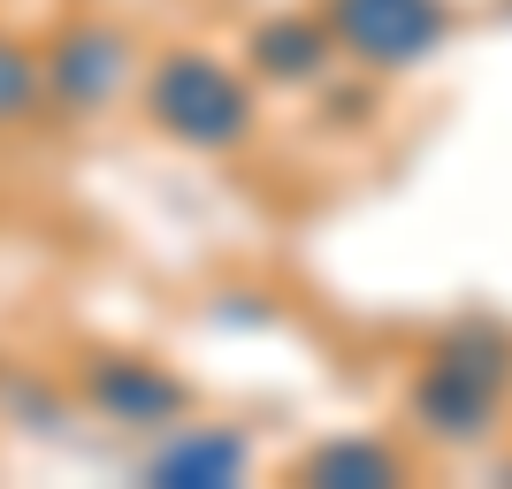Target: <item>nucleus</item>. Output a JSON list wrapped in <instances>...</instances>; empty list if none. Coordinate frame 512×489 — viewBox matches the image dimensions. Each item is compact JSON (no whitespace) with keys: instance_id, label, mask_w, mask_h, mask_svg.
I'll return each mask as SVG.
<instances>
[{"instance_id":"1","label":"nucleus","mask_w":512,"mask_h":489,"mask_svg":"<svg viewBox=\"0 0 512 489\" xmlns=\"http://www.w3.org/2000/svg\"><path fill=\"white\" fill-rule=\"evenodd\" d=\"M146 115L161 138L192 153H230L253 138V85L230 62H214L207 46H176L146 77Z\"/></svg>"},{"instance_id":"2","label":"nucleus","mask_w":512,"mask_h":489,"mask_svg":"<svg viewBox=\"0 0 512 489\" xmlns=\"http://www.w3.org/2000/svg\"><path fill=\"white\" fill-rule=\"evenodd\" d=\"M505 383V360H482V337H444L436 344V360L428 375L413 383V413H421L428 436H444V444H467L474 428H490V398Z\"/></svg>"},{"instance_id":"3","label":"nucleus","mask_w":512,"mask_h":489,"mask_svg":"<svg viewBox=\"0 0 512 489\" xmlns=\"http://www.w3.org/2000/svg\"><path fill=\"white\" fill-rule=\"evenodd\" d=\"M329 39L367 69H413L444 39V0H329Z\"/></svg>"},{"instance_id":"4","label":"nucleus","mask_w":512,"mask_h":489,"mask_svg":"<svg viewBox=\"0 0 512 489\" xmlns=\"http://www.w3.org/2000/svg\"><path fill=\"white\" fill-rule=\"evenodd\" d=\"M77 398L115 428H176L192 413V383H176L169 367L138 360V352H100L77 367Z\"/></svg>"},{"instance_id":"5","label":"nucleus","mask_w":512,"mask_h":489,"mask_svg":"<svg viewBox=\"0 0 512 489\" xmlns=\"http://www.w3.org/2000/svg\"><path fill=\"white\" fill-rule=\"evenodd\" d=\"M123 69H130L123 31L69 23L62 39H54V54H46V92H54V107H69V115H92V107H107L123 92Z\"/></svg>"},{"instance_id":"6","label":"nucleus","mask_w":512,"mask_h":489,"mask_svg":"<svg viewBox=\"0 0 512 489\" xmlns=\"http://www.w3.org/2000/svg\"><path fill=\"white\" fill-rule=\"evenodd\" d=\"M245 436L237 428H176L169 444L146 459V482H161V489H230V482H245Z\"/></svg>"},{"instance_id":"7","label":"nucleus","mask_w":512,"mask_h":489,"mask_svg":"<svg viewBox=\"0 0 512 489\" xmlns=\"http://www.w3.org/2000/svg\"><path fill=\"white\" fill-rule=\"evenodd\" d=\"M329 23H306V16H268L253 23V39H245V69H253L260 85H314L321 62H329Z\"/></svg>"},{"instance_id":"8","label":"nucleus","mask_w":512,"mask_h":489,"mask_svg":"<svg viewBox=\"0 0 512 489\" xmlns=\"http://www.w3.org/2000/svg\"><path fill=\"white\" fill-rule=\"evenodd\" d=\"M299 482H314V489H383V482H398V451L375 444V436H329L321 451L299 459Z\"/></svg>"},{"instance_id":"9","label":"nucleus","mask_w":512,"mask_h":489,"mask_svg":"<svg viewBox=\"0 0 512 489\" xmlns=\"http://www.w3.org/2000/svg\"><path fill=\"white\" fill-rule=\"evenodd\" d=\"M39 92H46V62H31L16 39H0V130L23 123L39 107Z\"/></svg>"}]
</instances>
